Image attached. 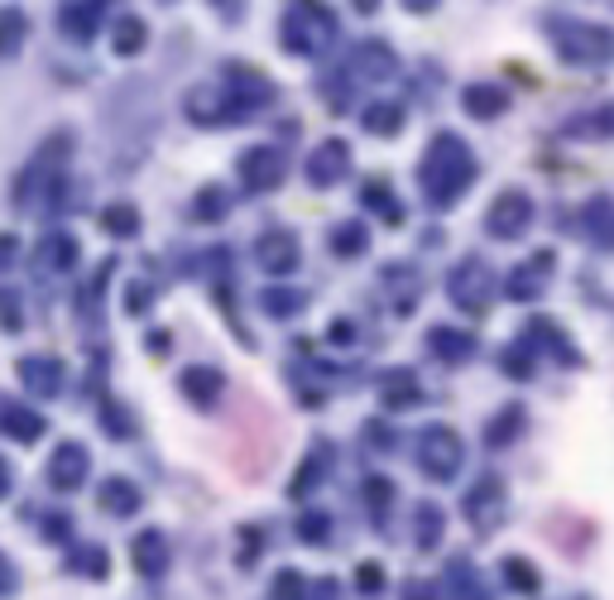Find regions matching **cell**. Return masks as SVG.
Instances as JSON below:
<instances>
[{
    "mask_svg": "<svg viewBox=\"0 0 614 600\" xmlns=\"http://www.w3.org/2000/svg\"><path fill=\"white\" fill-rule=\"evenodd\" d=\"M39 264H44V269L68 274L72 264H77V240H72L68 231H48L44 245H39Z\"/></svg>",
    "mask_w": 614,
    "mask_h": 600,
    "instance_id": "21",
    "label": "cell"
},
{
    "mask_svg": "<svg viewBox=\"0 0 614 600\" xmlns=\"http://www.w3.org/2000/svg\"><path fill=\"white\" fill-rule=\"evenodd\" d=\"M452 576L461 581V600H485V596H475V591H485V581L471 576V562H452Z\"/></svg>",
    "mask_w": 614,
    "mask_h": 600,
    "instance_id": "41",
    "label": "cell"
},
{
    "mask_svg": "<svg viewBox=\"0 0 614 600\" xmlns=\"http://www.w3.org/2000/svg\"><path fill=\"white\" fill-rule=\"evenodd\" d=\"M15 370H20V384L34 399H53V394L63 389V365H58L53 356H24Z\"/></svg>",
    "mask_w": 614,
    "mask_h": 600,
    "instance_id": "11",
    "label": "cell"
},
{
    "mask_svg": "<svg viewBox=\"0 0 614 600\" xmlns=\"http://www.w3.org/2000/svg\"><path fill=\"white\" fill-rule=\"evenodd\" d=\"M586 226H591V231L600 236V245L614 250V202H610V197L591 202V212H586Z\"/></svg>",
    "mask_w": 614,
    "mask_h": 600,
    "instance_id": "30",
    "label": "cell"
},
{
    "mask_svg": "<svg viewBox=\"0 0 614 600\" xmlns=\"http://www.w3.org/2000/svg\"><path fill=\"white\" fill-rule=\"evenodd\" d=\"M24 34H29V20H24L20 10H0V58L20 53Z\"/></svg>",
    "mask_w": 614,
    "mask_h": 600,
    "instance_id": "27",
    "label": "cell"
},
{
    "mask_svg": "<svg viewBox=\"0 0 614 600\" xmlns=\"http://www.w3.org/2000/svg\"><path fill=\"white\" fill-rule=\"evenodd\" d=\"M504 581H509L519 596H538V591H543V576H538V567H533V562H523V557H504Z\"/></svg>",
    "mask_w": 614,
    "mask_h": 600,
    "instance_id": "24",
    "label": "cell"
},
{
    "mask_svg": "<svg viewBox=\"0 0 614 600\" xmlns=\"http://www.w3.org/2000/svg\"><path fill=\"white\" fill-rule=\"evenodd\" d=\"M384 404H389V408L418 404V380L413 375H389V384H384Z\"/></svg>",
    "mask_w": 614,
    "mask_h": 600,
    "instance_id": "33",
    "label": "cell"
},
{
    "mask_svg": "<svg viewBox=\"0 0 614 600\" xmlns=\"http://www.w3.org/2000/svg\"><path fill=\"white\" fill-rule=\"evenodd\" d=\"M87 476H92L87 447H82V442H58V452L48 456V485L68 495V490H77Z\"/></svg>",
    "mask_w": 614,
    "mask_h": 600,
    "instance_id": "7",
    "label": "cell"
},
{
    "mask_svg": "<svg viewBox=\"0 0 614 600\" xmlns=\"http://www.w3.org/2000/svg\"><path fill=\"white\" fill-rule=\"evenodd\" d=\"M365 495H370V504H375V509L384 514V504H389V495H394V490H389V480H365Z\"/></svg>",
    "mask_w": 614,
    "mask_h": 600,
    "instance_id": "42",
    "label": "cell"
},
{
    "mask_svg": "<svg viewBox=\"0 0 614 600\" xmlns=\"http://www.w3.org/2000/svg\"><path fill=\"white\" fill-rule=\"evenodd\" d=\"M15 255H20V240L10 236V231H0V269H10V264H15Z\"/></svg>",
    "mask_w": 614,
    "mask_h": 600,
    "instance_id": "45",
    "label": "cell"
},
{
    "mask_svg": "<svg viewBox=\"0 0 614 600\" xmlns=\"http://www.w3.org/2000/svg\"><path fill=\"white\" fill-rule=\"evenodd\" d=\"M461 106H466V116H475V120H495L509 111V92H499V87H471L461 96Z\"/></svg>",
    "mask_w": 614,
    "mask_h": 600,
    "instance_id": "22",
    "label": "cell"
},
{
    "mask_svg": "<svg viewBox=\"0 0 614 600\" xmlns=\"http://www.w3.org/2000/svg\"><path fill=\"white\" fill-rule=\"evenodd\" d=\"M567 135H614V111H600V116H586V120H571Z\"/></svg>",
    "mask_w": 614,
    "mask_h": 600,
    "instance_id": "37",
    "label": "cell"
},
{
    "mask_svg": "<svg viewBox=\"0 0 614 600\" xmlns=\"http://www.w3.org/2000/svg\"><path fill=\"white\" fill-rule=\"evenodd\" d=\"M197 221H216V216H226V192L221 188H202L197 192Z\"/></svg>",
    "mask_w": 614,
    "mask_h": 600,
    "instance_id": "36",
    "label": "cell"
},
{
    "mask_svg": "<svg viewBox=\"0 0 614 600\" xmlns=\"http://www.w3.org/2000/svg\"><path fill=\"white\" fill-rule=\"evenodd\" d=\"M327 533H332V519L322 509H308L303 519H298V538H303V543H327Z\"/></svg>",
    "mask_w": 614,
    "mask_h": 600,
    "instance_id": "35",
    "label": "cell"
},
{
    "mask_svg": "<svg viewBox=\"0 0 614 600\" xmlns=\"http://www.w3.org/2000/svg\"><path fill=\"white\" fill-rule=\"evenodd\" d=\"M130 562H135L140 576H164L168 572V543L159 528H144L135 538V548H130Z\"/></svg>",
    "mask_w": 614,
    "mask_h": 600,
    "instance_id": "15",
    "label": "cell"
},
{
    "mask_svg": "<svg viewBox=\"0 0 614 600\" xmlns=\"http://www.w3.org/2000/svg\"><path fill=\"white\" fill-rule=\"evenodd\" d=\"M495 274L485 269V260H461L452 269V279H447V293H452V303L461 308V312H471V317H480L490 303H495Z\"/></svg>",
    "mask_w": 614,
    "mask_h": 600,
    "instance_id": "4",
    "label": "cell"
},
{
    "mask_svg": "<svg viewBox=\"0 0 614 600\" xmlns=\"http://www.w3.org/2000/svg\"><path fill=\"white\" fill-rule=\"evenodd\" d=\"M519 428H523V408H519V404H509V408H504V413L495 418V423L485 428L490 447H509V442L519 437Z\"/></svg>",
    "mask_w": 614,
    "mask_h": 600,
    "instance_id": "26",
    "label": "cell"
},
{
    "mask_svg": "<svg viewBox=\"0 0 614 600\" xmlns=\"http://www.w3.org/2000/svg\"><path fill=\"white\" fill-rule=\"evenodd\" d=\"M528 226H533V202H528V192L509 188L495 197V207L485 212V231L495 240H519Z\"/></svg>",
    "mask_w": 614,
    "mask_h": 600,
    "instance_id": "5",
    "label": "cell"
},
{
    "mask_svg": "<svg viewBox=\"0 0 614 600\" xmlns=\"http://www.w3.org/2000/svg\"><path fill=\"white\" fill-rule=\"evenodd\" d=\"M0 327H5V332L24 327V322H20V308H15V298H10V293H0Z\"/></svg>",
    "mask_w": 614,
    "mask_h": 600,
    "instance_id": "43",
    "label": "cell"
},
{
    "mask_svg": "<svg viewBox=\"0 0 614 600\" xmlns=\"http://www.w3.org/2000/svg\"><path fill=\"white\" fill-rule=\"evenodd\" d=\"M317 34H327L332 39L327 10H288L284 15V44L293 48V53H303V58L317 53Z\"/></svg>",
    "mask_w": 614,
    "mask_h": 600,
    "instance_id": "8",
    "label": "cell"
},
{
    "mask_svg": "<svg viewBox=\"0 0 614 600\" xmlns=\"http://www.w3.org/2000/svg\"><path fill=\"white\" fill-rule=\"evenodd\" d=\"M428 346H432V351H437L442 360H452V365H461V360L475 356V336H471V332H452V327L428 332Z\"/></svg>",
    "mask_w": 614,
    "mask_h": 600,
    "instance_id": "20",
    "label": "cell"
},
{
    "mask_svg": "<svg viewBox=\"0 0 614 600\" xmlns=\"http://www.w3.org/2000/svg\"><path fill=\"white\" fill-rule=\"evenodd\" d=\"M274 600H308L303 576H298V572H279V576H274Z\"/></svg>",
    "mask_w": 614,
    "mask_h": 600,
    "instance_id": "38",
    "label": "cell"
},
{
    "mask_svg": "<svg viewBox=\"0 0 614 600\" xmlns=\"http://www.w3.org/2000/svg\"><path fill=\"white\" fill-rule=\"evenodd\" d=\"M96 504H101L106 514H116V519H125V514L140 509V490L130 485L125 476H106L101 485H96Z\"/></svg>",
    "mask_w": 614,
    "mask_h": 600,
    "instance_id": "17",
    "label": "cell"
},
{
    "mask_svg": "<svg viewBox=\"0 0 614 600\" xmlns=\"http://www.w3.org/2000/svg\"><path fill=\"white\" fill-rule=\"evenodd\" d=\"M332 245H336V255H341V260L360 255V250H365V221H346V226H336Z\"/></svg>",
    "mask_w": 614,
    "mask_h": 600,
    "instance_id": "31",
    "label": "cell"
},
{
    "mask_svg": "<svg viewBox=\"0 0 614 600\" xmlns=\"http://www.w3.org/2000/svg\"><path fill=\"white\" fill-rule=\"evenodd\" d=\"M346 168H351V144H346V140H327V144H317V149H312L308 183L312 188H332V183H341V178H346Z\"/></svg>",
    "mask_w": 614,
    "mask_h": 600,
    "instance_id": "10",
    "label": "cell"
},
{
    "mask_svg": "<svg viewBox=\"0 0 614 600\" xmlns=\"http://www.w3.org/2000/svg\"><path fill=\"white\" fill-rule=\"evenodd\" d=\"M144 39H149L144 20H120V24H116V53H140Z\"/></svg>",
    "mask_w": 614,
    "mask_h": 600,
    "instance_id": "34",
    "label": "cell"
},
{
    "mask_svg": "<svg viewBox=\"0 0 614 600\" xmlns=\"http://www.w3.org/2000/svg\"><path fill=\"white\" fill-rule=\"evenodd\" d=\"M101 15H106L101 5H58V29L72 34L77 44H87L101 29Z\"/></svg>",
    "mask_w": 614,
    "mask_h": 600,
    "instance_id": "19",
    "label": "cell"
},
{
    "mask_svg": "<svg viewBox=\"0 0 614 600\" xmlns=\"http://www.w3.org/2000/svg\"><path fill=\"white\" fill-rule=\"evenodd\" d=\"M461 461H466V447L452 428L432 423L423 437H418V466H423L428 480H452L456 471H461Z\"/></svg>",
    "mask_w": 614,
    "mask_h": 600,
    "instance_id": "3",
    "label": "cell"
},
{
    "mask_svg": "<svg viewBox=\"0 0 614 600\" xmlns=\"http://www.w3.org/2000/svg\"><path fill=\"white\" fill-rule=\"evenodd\" d=\"M504 370H509V375H519V380L533 375V360H528V341H523V346H509V351H504Z\"/></svg>",
    "mask_w": 614,
    "mask_h": 600,
    "instance_id": "40",
    "label": "cell"
},
{
    "mask_svg": "<svg viewBox=\"0 0 614 600\" xmlns=\"http://www.w3.org/2000/svg\"><path fill=\"white\" fill-rule=\"evenodd\" d=\"M284 154L274 149V144H255V149L240 154V178H245L250 192H269L284 183Z\"/></svg>",
    "mask_w": 614,
    "mask_h": 600,
    "instance_id": "6",
    "label": "cell"
},
{
    "mask_svg": "<svg viewBox=\"0 0 614 600\" xmlns=\"http://www.w3.org/2000/svg\"><path fill=\"white\" fill-rule=\"evenodd\" d=\"M5 495H10V466L0 461V500H5Z\"/></svg>",
    "mask_w": 614,
    "mask_h": 600,
    "instance_id": "46",
    "label": "cell"
},
{
    "mask_svg": "<svg viewBox=\"0 0 614 600\" xmlns=\"http://www.w3.org/2000/svg\"><path fill=\"white\" fill-rule=\"evenodd\" d=\"M351 72L356 77L380 82V77H394V72H399V58L389 53V44H360L356 58H351Z\"/></svg>",
    "mask_w": 614,
    "mask_h": 600,
    "instance_id": "18",
    "label": "cell"
},
{
    "mask_svg": "<svg viewBox=\"0 0 614 600\" xmlns=\"http://www.w3.org/2000/svg\"><path fill=\"white\" fill-rule=\"evenodd\" d=\"M399 125H404V106H399V101H375V106H365V130H375V135H394Z\"/></svg>",
    "mask_w": 614,
    "mask_h": 600,
    "instance_id": "25",
    "label": "cell"
},
{
    "mask_svg": "<svg viewBox=\"0 0 614 600\" xmlns=\"http://www.w3.org/2000/svg\"><path fill=\"white\" fill-rule=\"evenodd\" d=\"M264 308H269L274 317H288V312L303 308V298H298V293H284V288H269V293H264Z\"/></svg>",
    "mask_w": 614,
    "mask_h": 600,
    "instance_id": "39",
    "label": "cell"
},
{
    "mask_svg": "<svg viewBox=\"0 0 614 600\" xmlns=\"http://www.w3.org/2000/svg\"><path fill=\"white\" fill-rule=\"evenodd\" d=\"M552 269V255H533L523 264V269L509 274V284H504V293L514 298V303H533L538 293H543V274Z\"/></svg>",
    "mask_w": 614,
    "mask_h": 600,
    "instance_id": "16",
    "label": "cell"
},
{
    "mask_svg": "<svg viewBox=\"0 0 614 600\" xmlns=\"http://www.w3.org/2000/svg\"><path fill=\"white\" fill-rule=\"evenodd\" d=\"M101 226H106L111 236H135V231H140V212L130 207V202H116V207L101 212Z\"/></svg>",
    "mask_w": 614,
    "mask_h": 600,
    "instance_id": "29",
    "label": "cell"
},
{
    "mask_svg": "<svg viewBox=\"0 0 614 600\" xmlns=\"http://www.w3.org/2000/svg\"><path fill=\"white\" fill-rule=\"evenodd\" d=\"M183 394L192 404H216V394H221V375H216L212 365H188L183 370Z\"/></svg>",
    "mask_w": 614,
    "mask_h": 600,
    "instance_id": "23",
    "label": "cell"
},
{
    "mask_svg": "<svg viewBox=\"0 0 614 600\" xmlns=\"http://www.w3.org/2000/svg\"><path fill=\"white\" fill-rule=\"evenodd\" d=\"M0 437H15V442H39L44 437V418L34 408H24L20 399L0 394Z\"/></svg>",
    "mask_w": 614,
    "mask_h": 600,
    "instance_id": "13",
    "label": "cell"
},
{
    "mask_svg": "<svg viewBox=\"0 0 614 600\" xmlns=\"http://www.w3.org/2000/svg\"><path fill=\"white\" fill-rule=\"evenodd\" d=\"M442 538V509L437 504H418V548H437Z\"/></svg>",
    "mask_w": 614,
    "mask_h": 600,
    "instance_id": "32",
    "label": "cell"
},
{
    "mask_svg": "<svg viewBox=\"0 0 614 600\" xmlns=\"http://www.w3.org/2000/svg\"><path fill=\"white\" fill-rule=\"evenodd\" d=\"M475 183V154L461 135H437L418 164V188L432 207H452L466 188Z\"/></svg>",
    "mask_w": 614,
    "mask_h": 600,
    "instance_id": "1",
    "label": "cell"
},
{
    "mask_svg": "<svg viewBox=\"0 0 614 600\" xmlns=\"http://www.w3.org/2000/svg\"><path fill=\"white\" fill-rule=\"evenodd\" d=\"M356 581H360V591H370V596H375L380 586H384V572L375 567V562H370V567H360V572H356Z\"/></svg>",
    "mask_w": 614,
    "mask_h": 600,
    "instance_id": "44",
    "label": "cell"
},
{
    "mask_svg": "<svg viewBox=\"0 0 614 600\" xmlns=\"http://www.w3.org/2000/svg\"><path fill=\"white\" fill-rule=\"evenodd\" d=\"M188 116L197 120V125H221V120L245 116V106L236 101L231 87H197L188 96Z\"/></svg>",
    "mask_w": 614,
    "mask_h": 600,
    "instance_id": "9",
    "label": "cell"
},
{
    "mask_svg": "<svg viewBox=\"0 0 614 600\" xmlns=\"http://www.w3.org/2000/svg\"><path fill=\"white\" fill-rule=\"evenodd\" d=\"M327 461H332V447H312V456H308L303 466H298V480H293V485H288V490H293V495H308V490L322 480L317 471H322V466H327Z\"/></svg>",
    "mask_w": 614,
    "mask_h": 600,
    "instance_id": "28",
    "label": "cell"
},
{
    "mask_svg": "<svg viewBox=\"0 0 614 600\" xmlns=\"http://www.w3.org/2000/svg\"><path fill=\"white\" fill-rule=\"evenodd\" d=\"M499 509H504V485L495 476H485L471 495H466V514H471V524L480 528V533H490V528L499 524Z\"/></svg>",
    "mask_w": 614,
    "mask_h": 600,
    "instance_id": "14",
    "label": "cell"
},
{
    "mask_svg": "<svg viewBox=\"0 0 614 600\" xmlns=\"http://www.w3.org/2000/svg\"><path fill=\"white\" fill-rule=\"evenodd\" d=\"M547 34L557 39V53L567 63H610L614 58V34L605 24H586V20H552Z\"/></svg>",
    "mask_w": 614,
    "mask_h": 600,
    "instance_id": "2",
    "label": "cell"
},
{
    "mask_svg": "<svg viewBox=\"0 0 614 600\" xmlns=\"http://www.w3.org/2000/svg\"><path fill=\"white\" fill-rule=\"evenodd\" d=\"M255 260H260V269H264V274L284 279V274H293V269H298V260H303V255H298V240L288 236V231H269V236H264L260 245H255Z\"/></svg>",
    "mask_w": 614,
    "mask_h": 600,
    "instance_id": "12",
    "label": "cell"
}]
</instances>
